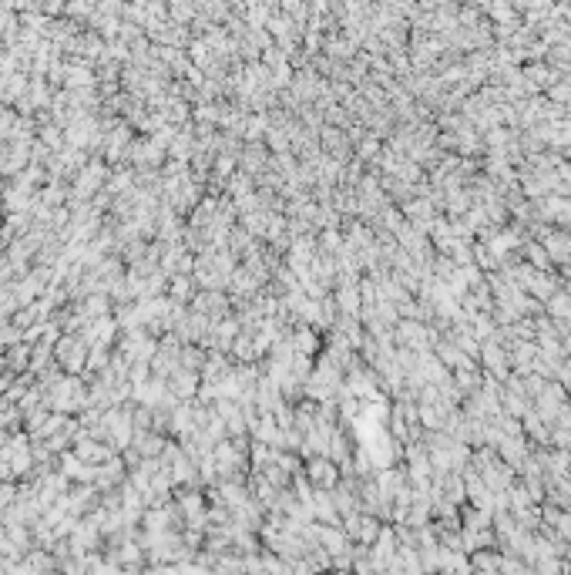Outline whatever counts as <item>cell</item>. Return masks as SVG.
Returning a JSON list of instances; mask_svg holds the SVG:
<instances>
[{
    "mask_svg": "<svg viewBox=\"0 0 571 575\" xmlns=\"http://www.w3.org/2000/svg\"><path fill=\"white\" fill-rule=\"evenodd\" d=\"M54 353H57L61 367L71 370V373H81L84 364H88V350H84V340H81V337H61Z\"/></svg>",
    "mask_w": 571,
    "mask_h": 575,
    "instance_id": "6da1fadb",
    "label": "cell"
},
{
    "mask_svg": "<svg viewBox=\"0 0 571 575\" xmlns=\"http://www.w3.org/2000/svg\"><path fill=\"white\" fill-rule=\"evenodd\" d=\"M168 387L179 393V397H188V393L199 387V377H195L192 370H185V367H175V370H172V380H168Z\"/></svg>",
    "mask_w": 571,
    "mask_h": 575,
    "instance_id": "7a4b0ae2",
    "label": "cell"
},
{
    "mask_svg": "<svg viewBox=\"0 0 571 575\" xmlns=\"http://www.w3.org/2000/svg\"><path fill=\"white\" fill-rule=\"evenodd\" d=\"M310 478H319L323 485H333L337 474H333V468H330L326 461H310Z\"/></svg>",
    "mask_w": 571,
    "mask_h": 575,
    "instance_id": "3957f363",
    "label": "cell"
},
{
    "mask_svg": "<svg viewBox=\"0 0 571 575\" xmlns=\"http://www.w3.org/2000/svg\"><path fill=\"white\" fill-rule=\"evenodd\" d=\"M27 357H30V350H27L24 343H17V347H10V353H7V367H27Z\"/></svg>",
    "mask_w": 571,
    "mask_h": 575,
    "instance_id": "277c9868",
    "label": "cell"
},
{
    "mask_svg": "<svg viewBox=\"0 0 571 575\" xmlns=\"http://www.w3.org/2000/svg\"><path fill=\"white\" fill-rule=\"evenodd\" d=\"M168 293H172V300H188V293H192V280H188V276H175Z\"/></svg>",
    "mask_w": 571,
    "mask_h": 575,
    "instance_id": "5b68a950",
    "label": "cell"
},
{
    "mask_svg": "<svg viewBox=\"0 0 571 575\" xmlns=\"http://www.w3.org/2000/svg\"><path fill=\"white\" fill-rule=\"evenodd\" d=\"M296 350H299L303 357H310L312 350H316V337H312L310 330H299V333H296Z\"/></svg>",
    "mask_w": 571,
    "mask_h": 575,
    "instance_id": "8992f818",
    "label": "cell"
},
{
    "mask_svg": "<svg viewBox=\"0 0 571 575\" xmlns=\"http://www.w3.org/2000/svg\"><path fill=\"white\" fill-rule=\"evenodd\" d=\"M61 131L54 128V125H48V128L41 131V145H51V148H61V138H57Z\"/></svg>",
    "mask_w": 571,
    "mask_h": 575,
    "instance_id": "52a82bcc",
    "label": "cell"
}]
</instances>
